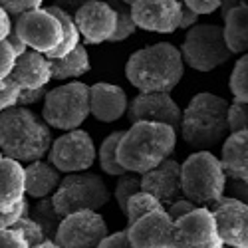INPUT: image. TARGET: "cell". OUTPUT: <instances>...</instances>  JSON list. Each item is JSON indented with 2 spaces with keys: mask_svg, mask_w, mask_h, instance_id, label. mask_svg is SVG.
<instances>
[{
  "mask_svg": "<svg viewBox=\"0 0 248 248\" xmlns=\"http://www.w3.org/2000/svg\"><path fill=\"white\" fill-rule=\"evenodd\" d=\"M52 131L42 115L30 108H12L0 113V153L18 163L44 159L52 145Z\"/></svg>",
  "mask_w": 248,
  "mask_h": 248,
  "instance_id": "obj_1",
  "label": "cell"
},
{
  "mask_svg": "<svg viewBox=\"0 0 248 248\" xmlns=\"http://www.w3.org/2000/svg\"><path fill=\"white\" fill-rule=\"evenodd\" d=\"M177 145V131L163 123H131L117 147V161L127 173L143 175L167 161Z\"/></svg>",
  "mask_w": 248,
  "mask_h": 248,
  "instance_id": "obj_2",
  "label": "cell"
},
{
  "mask_svg": "<svg viewBox=\"0 0 248 248\" xmlns=\"http://www.w3.org/2000/svg\"><path fill=\"white\" fill-rule=\"evenodd\" d=\"M185 62L175 44L159 42L133 52L125 64V76L139 93L173 92L183 79Z\"/></svg>",
  "mask_w": 248,
  "mask_h": 248,
  "instance_id": "obj_3",
  "label": "cell"
},
{
  "mask_svg": "<svg viewBox=\"0 0 248 248\" xmlns=\"http://www.w3.org/2000/svg\"><path fill=\"white\" fill-rule=\"evenodd\" d=\"M229 106L220 95L201 92L193 95L181 119V137L197 151H209L231 135Z\"/></svg>",
  "mask_w": 248,
  "mask_h": 248,
  "instance_id": "obj_4",
  "label": "cell"
},
{
  "mask_svg": "<svg viewBox=\"0 0 248 248\" xmlns=\"http://www.w3.org/2000/svg\"><path fill=\"white\" fill-rule=\"evenodd\" d=\"M226 179L220 159L211 151H195L181 163L183 197L201 209H211L224 197Z\"/></svg>",
  "mask_w": 248,
  "mask_h": 248,
  "instance_id": "obj_5",
  "label": "cell"
},
{
  "mask_svg": "<svg viewBox=\"0 0 248 248\" xmlns=\"http://www.w3.org/2000/svg\"><path fill=\"white\" fill-rule=\"evenodd\" d=\"M109 189L106 181L97 173L84 171V173H72L62 179L58 191L52 195L54 209L64 218L79 211H93L108 204L109 201Z\"/></svg>",
  "mask_w": 248,
  "mask_h": 248,
  "instance_id": "obj_6",
  "label": "cell"
},
{
  "mask_svg": "<svg viewBox=\"0 0 248 248\" xmlns=\"http://www.w3.org/2000/svg\"><path fill=\"white\" fill-rule=\"evenodd\" d=\"M90 117V86L81 81L58 86L48 90L42 106V119L48 127L74 131Z\"/></svg>",
  "mask_w": 248,
  "mask_h": 248,
  "instance_id": "obj_7",
  "label": "cell"
},
{
  "mask_svg": "<svg viewBox=\"0 0 248 248\" xmlns=\"http://www.w3.org/2000/svg\"><path fill=\"white\" fill-rule=\"evenodd\" d=\"M179 52L185 64L202 74L217 70L232 58L224 42L222 26L218 24H197L189 28Z\"/></svg>",
  "mask_w": 248,
  "mask_h": 248,
  "instance_id": "obj_8",
  "label": "cell"
},
{
  "mask_svg": "<svg viewBox=\"0 0 248 248\" xmlns=\"http://www.w3.org/2000/svg\"><path fill=\"white\" fill-rule=\"evenodd\" d=\"M95 155V143L92 135L84 129H74L52 141L48 161L62 175H72L92 169Z\"/></svg>",
  "mask_w": 248,
  "mask_h": 248,
  "instance_id": "obj_9",
  "label": "cell"
},
{
  "mask_svg": "<svg viewBox=\"0 0 248 248\" xmlns=\"http://www.w3.org/2000/svg\"><path fill=\"white\" fill-rule=\"evenodd\" d=\"M12 24L26 48L38 54L46 56L54 52L62 42V24L48 8L20 14L18 18H12Z\"/></svg>",
  "mask_w": 248,
  "mask_h": 248,
  "instance_id": "obj_10",
  "label": "cell"
},
{
  "mask_svg": "<svg viewBox=\"0 0 248 248\" xmlns=\"http://www.w3.org/2000/svg\"><path fill=\"white\" fill-rule=\"evenodd\" d=\"M108 234V224L99 213L79 211L62 218L54 242L60 248H99Z\"/></svg>",
  "mask_w": 248,
  "mask_h": 248,
  "instance_id": "obj_11",
  "label": "cell"
},
{
  "mask_svg": "<svg viewBox=\"0 0 248 248\" xmlns=\"http://www.w3.org/2000/svg\"><path fill=\"white\" fill-rule=\"evenodd\" d=\"M171 248H222L211 209H197L175 222Z\"/></svg>",
  "mask_w": 248,
  "mask_h": 248,
  "instance_id": "obj_12",
  "label": "cell"
},
{
  "mask_svg": "<svg viewBox=\"0 0 248 248\" xmlns=\"http://www.w3.org/2000/svg\"><path fill=\"white\" fill-rule=\"evenodd\" d=\"M127 117L131 123L151 121L169 125L179 133L183 111L169 92H151L135 95L127 106Z\"/></svg>",
  "mask_w": 248,
  "mask_h": 248,
  "instance_id": "obj_13",
  "label": "cell"
},
{
  "mask_svg": "<svg viewBox=\"0 0 248 248\" xmlns=\"http://www.w3.org/2000/svg\"><path fill=\"white\" fill-rule=\"evenodd\" d=\"M131 6V16L137 28L157 32V34H171L179 30L181 22V0H135Z\"/></svg>",
  "mask_w": 248,
  "mask_h": 248,
  "instance_id": "obj_14",
  "label": "cell"
},
{
  "mask_svg": "<svg viewBox=\"0 0 248 248\" xmlns=\"http://www.w3.org/2000/svg\"><path fill=\"white\" fill-rule=\"evenodd\" d=\"M211 213L224 246L248 248V204L231 197H222L211 206Z\"/></svg>",
  "mask_w": 248,
  "mask_h": 248,
  "instance_id": "obj_15",
  "label": "cell"
},
{
  "mask_svg": "<svg viewBox=\"0 0 248 248\" xmlns=\"http://www.w3.org/2000/svg\"><path fill=\"white\" fill-rule=\"evenodd\" d=\"M74 22L79 30V36L84 38V42L97 46L109 42L111 36L115 34L117 14L103 0H90L88 4H84L74 14Z\"/></svg>",
  "mask_w": 248,
  "mask_h": 248,
  "instance_id": "obj_16",
  "label": "cell"
},
{
  "mask_svg": "<svg viewBox=\"0 0 248 248\" xmlns=\"http://www.w3.org/2000/svg\"><path fill=\"white\" fill-rule=\"evenodd\" d=\"M175 222L167 211L151 213L127 226V238L133 248H171Z\"/></svg>",
  "mask_w": 248,
  "mask_h": 248,
  "instance_id": "obj_17",
  "label": "cell"
},
{
  "mask_svg": "<svg viewBox=\"0 0 248 248\" xmlns=\"http://www.w3.org/2000/svg\"><path fill=\"white\" fill-rule=\"evenodd\" d=\"M141 191L153 195L165 209H167L173 201L183 197L181 163H177L175 159L169 157L167 161H163L159 167L143 173L141 175Z\"/></svg>",
  "mask_w": 248,
  "mask_h": 248,
  "instance_id": "obj_18",
  "label": "cell"
},
{
  "mask_svg": "<svg viewBox=\"0 0 248 248\" xmlns=\"http://www.w3.org/2000/svg\"><path fill=\"white\" fill-rule=\"evenodd\" d=\"M127 93L115 84H99L90 86V115L101 123H113L127 113Z\"/></svg>",
  "mask_w": 248,
  "mask_h": 248,
  "instance_id": "obj_19",
  "label": "cell"
},
{
  "mask_svg": "<svg viewBox=\"0 0 248 248\" xmlns=\"http://www.w3.org/2000/svg\"><path fill=\"white\" fill-rule=\"evenodd\" d=\"M10 78L18 84L20 90H38V88H48L52 72H50V62L44 54H38L34 50H28L20 58H16L14 70Z\"/></svg>",
  "mask_w": 248,
  "mask_h": 248,
  "instance_id": "obj_20",
  "label": "cell"
},
{
  "mask_svg": "<svg viewBox=\"0 0 248 248\" xmlns=\"http://www.w3.org/2000/svg\"><path fill=\"white\" fill-rule=\"evenodd\" d=\"M62 183V173L50 161H34L24 167V191L30 199H48L52 197Z\"/></svg>",
  "mask_w": 248,
  "mask_h": 248,
  "instance_id": "obj_21",
  "label": "cell"
},
{
  "mask_svg": "<svg viewBox=\"0 0 248 248\" xmlns=\"http://www.w3.org/2000/svg\"><path fill=\"white\" fill-rule=\"evenodd\" d=\"M24 167L14 159H0V213H8L24 201Z\"/></svg>",
  "mask_w": 248,
  "mask_h": 248,
  "instance_id": "obj_22",
  "label": "cell"
},
{
  "mask_svg": "<svg viewBox=\"0 0 248 248\" xmlns=\"http://www.w3.org/2000/svg\"><path fill=\"white\" fill-rule=\"evenodd\" d=\"M220 163L229 179L248 181V131L231 133L222 141Z\"/></svg>",
  "mask_w": 248,
  "mask_h": 248,
  "instance_id": "obj_23",
  "label": "cell"
},
{
  "mask_svg": "<svg viewBox=\"0 0 248 248\" xmlns=\"http://www.w3.org/2000/svg\"><path fill=\"white\" fill-rule=\"evenodd\" d=\"M222 36L226 48L234 54H246L248 52V4H240L232 10H229L224 16Z\"/></svg>",
  "mask_w": 248,
  "mask_h": 248,
  "instance_id": "obj_24",
  "label": "cell"
},
{
  "mask_svg": "<svg viewBox=\"0 0 248 248\" xmlns=\"http://www.w3.org/2000/svg\"><path fill=\"white\" fill-rule=\"evenodd\" d=\"M48 62H50L52 79H60V81L76 79V78H81L90 72V54L84 44H79L74 52H70L64 58L48 60Z\"/></svg>",
  "mask_w": 248,
  "mask_h": 248,
  "instance_id": "obj_25",
  "label": "cell"
},
{
  "mask_svg": "<svg viewBox=\"0 0 248 248\" xmlns=\"http://www.w3.org/2000/svg\"><path fill=\"white\" fill-rule=\"evenodd\" d=\"M48 10L60 20V24H62V42H60V46L54 50V52H50V54H46V58L48 60H58V58H64V56H68L70 52H74L78 46H79V30H78V26H76V22H74V16H70L68 12H64V10H60L58 6H48Z\"/></svg>",
  "mask_w": 248,
  "mask_h": 248,
  "instance_id": "obj_26",
  "label": "cell"
},
{
  "mask_svg": "<svg viewBox=\"0 0 248 248\" xmlns=\"http://www.w3.org/2000/svg\"><path fill=\"white\" fill-rule=\"evenodd\" d=\"M121 137H123V131H113V133H109L106 139L101 141V145H99V149H97L99 167H101L103 173L109 175V177H121V175L127 173V171L119 165V161H117V147H119Z\"/></svg>",
  "mask_w": 248,
  "mask_h": 248,
  "instance_id": "obj_27",
  "label": "cell"
},
{
  "mask_svg": "<svg viewBox=\"0 0 248 248\" xmlns=\"http://www.w3.org/2000/svg\"><path fill=\"white\" fill-rule=\"evenodd\" d=\"M30 218L40 224V229L44 231L46 238L54 240V236H56V232H58V226H60V222H62V217H60L58 211L54 209L52 197H48V199H38L34 204H30Z\"/></svg>",
  "mask_w": 248,
  "mask_h": 248,
  "instance_id": "obj_28",
  "label": "cell"
},
{
  "mask_svg": "<svg viewBox=\"0 0 248 248\" xmlns=\"http://www.w3.org/2000/svg\"><path fill=\"white\" fill-rule=\"evenodd\" d=\"M165 211V206L149 193L145 191H139L135 193L129 202H127V211H125V218H127V226L133 224L135 220L143 218V217H147L151 213H163Z\"/></svg>",
  "mask_w": 248,
  "mask_h": 248,
  "instance_id": "obj_29",
  "label": "cell"
},
{
  "mask_svg": "<svg viewBox=\"0 0 248 248\" xmlns=\"http://www.w3.org/2000/svg\"><path fill=\"white\" fill-rule=\"evenodd\" d=\"M115 14H117V24H115V34L111 36L109 42H123V40L131 38L137 32V26L133 22V16H131V6L121 2V0H109L108 2Z\"/></svg>",
  "mask_w": 248,
  "mask_h": 248,
  "instance_id": "obj_30",
  "label": "cell"
},
{
  "mask_svg": "<svg viewBox=\"0 0 248 248\" xmlns=\"http://www.w3.org/2000/svg\"><path fill=\"white\" fill-rule=\"evenodd\" d=\"M229 88L236 101L248 103V52L236 60L231 79H229Z\"/></svg>",
  "mask_w": 248,
  "mask_h": 248,
  "instance_id": "obj_31",
  "label": "cell"
},
{
  "mask_svg": "<svg viewBox=\"0 0 248 248\" xmlns=\"http://www.w3.org/2000/svg\"><path fill=\"white\" fill-rule=\"evenodd\" d=\"M141 191V175H135V173H125V175H121L117 177V185H115V189H113V199L119 206V211L125 215L127 211V202L129 199Z\"/></svg>",
  "mask_w": 248,
  "mask_h": 248,
  "instance_id": "obj_32",
  "label": "cell"
},
{
  "mask_svg": "<svg viewBox=\"0 0 248 248\" xmlns=\"http://www.w3.org/2000/svg\"><path fill=\"white\" fill-rule=\"evenodd\" d=\"M12 229L24 236V240L28 242L30 248H34V246H38V244H42L44 240H48L46 234H44V231L40 229V224H38L36 220H32L30 215H26V217L20 218L18 222H14Z\"/></svg>",
  "mask_w": 248,
  "mask_h": 248,
  "instance_id": "obj_33",
  "label": "cell"
},
{
  "mask_svg": "<svg viewBox=\"0 0 248 248\" xmlns=\"http://www.w3.org/2000/svg\"><path fill=\"white\" fill-rule=\"evenodd\" d=\"M20 93H22V90L18 88V84L10 76L4 78V79H0V113L16 108L18 99H20Z\"/></svg>",
  "mask_w": 248,
  "mask_h": 248,
  "instance_id": "obj_34",
  "label": "cell"
},
{
  "mask_svg": "<svg viewBox=\"0 0 248 248\" xmlns=\"http://www.w3.org/2000/svg\"><path fill=\"white\" fill-rule=\"evenodd\" d=\"M229 129L231 133L248 131V103L234 99L229 106Z\"/></svg>",
  "mask_w": 248,
  "mask_h": 248,
  "instance_id": "obj_35",
  "label": "cell"
},
{
  "mask_svg": "<svg viewBox=\"0 0 248 248\" xmlns=\"http://www.w3.org/2000/svg\"><path fill=\"white\" fill-rule=\"evenodd\" d=\"M42 2L44 0H0V6L10 14V18H18L20 14L42 8Z\"/></svg>",
  "mask_w": 248,
  "mask_h": 248,
  "instance_id": "obj_36",
  "label": "cell"
},
{
  "mask_svg": "<svg viewBox=\"0 0 248 248\" xmlns=\"http://www.w3.org/2000/svg\"><path fill=\"white\" fill-rule=\"evenodd\" d=\"M30 215V202L24 199L22 202H20L16 209L8 211V213H0V231H4V229H12V224L18 222L22 217Z\"/></svg>",
  "mask_w": 248,
  "mask_h": 248,
  "instance_id": "obj_37",
  "label": "cell"
},
{
  "mask_svg": "<svg viewBox=\"0 0 248 248\" xmlns=\"http://www.w3.org/2000/svg\"><path fill=\"white\" fill-rule=\"evenodd\" d=\"M14 64H16L14 50L8 46L6 40H0V79H4L12 74Z\"/></svg>",
  "mask_w": 248,
  "mask_h": 248,
  "instance_id": "obj_38",
  "label": "cell"
},
{
  "mask_svg": "<svg viewBox=\"0 0 248 248\" xmlns=\"http://www.w3.org/2000/svg\"><path fill=\"white\" fill-rule=\"evenodd\" d=\"M224 197L236 199L244 204H248V181L240 179H226V187H224Z\"/></svg>",
  "mask_w": 248,
  "mask_h": 248,
  "instance_id": "obj_39",
  "label": "cell"
},
{
  "mask_svg": "<svg viewBox=\"0 0 248 248\" xmlns=\"http://www.w3.org/2000/svg\"><path fill=\"white\" fill-rule=\"evenodd\" d=\"M195 209H197V206H195L189 199L179 197V199H177V201H173V202H171L165 211H167V215H169V218H171L173 222H177V220H181L183 217H187L189 213H193Z\"/></svg>",
  "mask_w": 248,
  "mask_h": 248,
  "instance_id": "obj_40",
  "label": "cell"
},
{
  "mask_svg": "<svg viewBox=\"0 0 248 248\" xmlns=\"http://www.w3.org/2000/svg\"><path fill=\"white\" fill-rule=\"evenodd\" d=\"M0 248H30L24 236L16 232L14 229L0 231Z\"/></svg>",
  "mask_w": 248,
  "mask_h": 248,
  "instance_id": "obj_41",
  "label": "cell"
},
{
  "mask_svg": "<svg viewBox=\"0 0 248 248\" xmlns=\"http://www.w3.org/2000/svg\"><path fill=\"white\" fill-rule=\"evenodd\" d=\"M181 2H183V6L191 8L193 12H197L201 16V14H213V12H217L222 0H181Z\"/></svg>",
  "mask_w": 248,
  "mask_h": 248,
  "instance_id": "obj_42",
  "label": "cell"
},
{
  "mask_svg": "<svg viewBox=\"0 0 248 248\" xmlns=\"http://www.w3.org/2000/svg\"><path fill=\"white\" fill-rule=\"evenodd\" d=\"M48 95V88H38V90H24L20 93V99H18V106L20 108H30V106H36V103L44 101Z\"/></svg>",
  "mask_w": 248,
  "mask_h": 248,
  "instance_id": "obj_43",
  "label": "cell"
},
{
  "mask_svg": "<svg viewBox=\"0 0 248 248\" xmlns=\"http://www.w3.org/2000/svg\"><path fill=\"white\" fill-rule=\"evenodd\" d=\"M99 248H133V246L127 238V231H117V232H109L103 238Z\"/></svg>",
  "mask_w": 248,
  "mask_h": 248,
  "instance_id": "obj_44",
  "label": "cell"
},
{
  "mask_svg": "<svg viewBox=\"0 0 248 248\" xmlns=\"http://www.w3.org/2000/svg\"><path fill=\"white\" fill-rule=\"evenodd\" d=\"M6 42H8V46L14 50L16 58H20L22 54H26V52H28L26 44L22 42V40H20V36H18V32H16V28H14V24H12V28H10L8 36H6Z\"/></svg>",
  "mask_w": 248,
  "mask_h": 248,
  "instance_id": "obj_45",
  "label": "cell"
},
{
  "mask_svg": "<svg viewBox=\"0 0 248 248\" xmlns=\"http://www.w3.org/2000/svg\"><path fill=\"white\" fill-rule=\"evenodd\" d=\"M197 24H199V14L193 12V10L187 8V6H183L179 28H181V30H189V28H193V26H197Z\"/></svg>",
  "mask_w": 248,
  "mask_h": 248,
  "instance_id": "obj_46",
  "label": "cell"
},
{
  "mask_svg": "<svg viewBox=\"0 0 248 248\" xmlns=\"http://www.w3.org/2000/svg\"><path fill=\"white\" fill-rule=\"evenodd\" d=\"M88 2H90V0H56L54 6H58L60 10H64V12H68L70 16H74L81 6L88 4Z\"/></svg>",
  "mask_w": 248,
  "mask_h": 248,
  "instance_id": "obj_47",
  "label": "cell"
},
{
  "mask_svg": "<svg viewBox=\"0 0 248 248\" xmlns=\"http://www.w3.org/2000/svg\"><path fill=\"white\" fill-rule=\"evenodd\" d=\"M10 28H12V18L2 6H0V40H6Z\"/></svg>",
  "mask_w": 248,
  "mask_h": 248,
  "instance_id": "obj_48",
  "label": "cell"
},
{
  "mask_svg": "<svg viewBox=\"0 0 248 248\" xmlns=\"http://www.w3.org/2000/svg\"><path fill=\"white\" fill-rule=\"evenodd\" d=\"M240 4H248V0H222L220 6H218V12H220V16H224L229 10H232V8L240 6Z\"/></svg>",
  "mask_w": 248,
  "mask_h": 248,
  "instance_id": "obj_49",
  "label": "cell"
},
{
  "mask_svg": "<svg viewBox=\"0 0 248 248\" xmlns=\"http://www.w3.org/2000/svg\"><path fill=\"white\" fill-rule=\"evenodd\" d=\"M34 248H60V246H58L54 240H50V238H48V240H44L42 244H38V246H34Z\"/></svg>",
  "mask_w": 248,
  "mask_h": 248,
  "instance_id": "obj_50",
  "label": "cell"
},
{
  "mask_svg": "<svg viewBox=\"0 0 248 248\" xmlns=\"http://www.w3.org/2000/svg\"><path fill=\"white\" fill-rule=\"evenodd\" d=\"M121 2H125V4H133L135 0H121Z\"/></svg>",
  "mask_w": 248,
  "mask_h": 248,
  "instance_id": "obj_51",
  "label": "cell"
},
{
  "mask_svg": "<svg viewBox=\"0 0 248 248\" xmlns=\"http://www.w3.org/2000/svg\"><path fill=\"white\" fill-rule=\"evenodd\" d=\"M222 248H234V246H224V244H222Z\"/></svg>",
  "mask_w": 248,
  "mask_h": 248,
  "instance_id": "obj_52",
  "label": "cell"
}]
</instances>
